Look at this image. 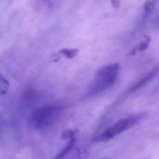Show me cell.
I'll list each match as a JSON object with an SVG mask.
<instances>
[{"label":"cell","mask_w":159,"mask_h":159,"mask_svg":"<svg viewBox=\"0 0 159 159\" xmlns=\"http://www.w3.org/2000/svg\"><path fill=\"white\" fill-rule=\"evenodd\" d=\"M144 159H148V158H144Z\"/></svg>","instance_id":"obj_13"},{"label":"cell","mask_w":159,"mask_h":159,"mask_svg":"<svg viewBox=\"0 0 159 159\" xmlns=\"http://www.w3.org/2000/svg\"><path fill=\"white\" fill-rule=\"evenodd\" d=\"M145 116L146 113H140L121 118L96 135L92 141L94 143H107L111 140H114L125 131H128L129 129L137 126L145 117Z\"/></svg>","instance_id":"obj_3"},{"label":"cell","mask_w":159,"mask_h":159,"mask_svg":"<svg viewBox=\"0 0 159 159\" xmlns=\"http://www.w3.org/2000/svg\"><path fill=\"white\" fill-rule=\"evenodd\" d=\"M58 54L61 55L64 59L71 60V59L75 58L79 54V49L78 48H62L59 50Z\"/></svg>","instance_id":"obj_8"},{"label":"cell","mask_w":159,"mask_h":159,"mask_svg":"<svg viewBox=\"0 0 159 159\" xmlns=\"http://www.w3.org/2000/svg\"><path fill=\"white\" fill-rule=\"evenodd\" d=\"M119 71L120 65L118 63H111L101 67L89 84L87 90V95L92 97L106 91L117 80Z\"/></svg>","instance_id":"obj_2"},{"label":"cell","mask_w":159,"mask_h":159,"mask_svg":"<svg viewBox=\"0 0 159 159\" xmlns=\"http://www.w3.org/2000/svg\"><path fill=\"white\" fill-rule=\"evenodd\" d=\"M102 159H108V158H102Z\"/></svg>","instance_id":"obj_12"},{"label":"cell","mask_w":159,"mask_h":159,"mask_svg":"<svg viewBox=\"0 0 159 159\" xmlns=\"http://www.w3.org/2000/svg\"><path fill=\"white\" fill-rule=\"evenodd\" d=\"M61 103H48L34 109L29 116V126L38 131L47 130L53 127L64 111Z\"/></svg>","instance_id":"obj_1"},{"label":"cell","mask_w":159,"mask_h":159,"mask_svg":"<svg viewBox=\"0 0 159 159\" xmlns=\"http://www.w3.org/2000/svg\"><path fill=\"white\" fill-rule=\"evenodd\" d=\"M158 73L159 65H157V66H156L155 68H153L150 72H148L147 74H145L143 76H142L140 79H138L133 85H131V86H130V87H129V89L120 96V98L118 99V101H116V102L114 103V106L117 105L118 102H122L123 100H125L127 96H129V95H130V94H133L134 92H136V91L142 89H143L144 86H146L150 81H152V80L157 75Z\"/></svg>","instance_id":"obj_4"},{"label":"cell","mask_w":159,"mask_h":159,"mask_svg":"<svg viewBox=\"0 0 159 159\" xmlns=\"http://www.w3.org/2000/svg\"><path fill=\"white\" fill-rule=\"evenodd\" d=\"M38 98V92H36L34 89H28L24 95L23 98L21 100L22 102V105L24 107H29V105H31V103L34 102V101Z\"/></svg>","instance_id":"obj_7"},{"label":"cell","mask_w":159,"mask_h":159,"mask_svg":"<svg viewBox=\"0 0 159 159\" xmlns=\"http://www.w3.org/2000/svg\"><path fill=\"white\" fill-rule=\"evenodd\" d=\"M152 22H153V25H154L155 27L159 28V14L153 19Z\"/></svg>","instance_id":"obj_11"},{"label":"cell","mask_w":159,"mask_h":159,"mask_svg":"<svg viewBox=\"0 0 159 159\" xmlns=\"http://www.w3.org/2000/svg\"><path fill=\"white\" fill-rule=\"evenodd\" d=\"M1 93L2 95H4L6 93V91L7 90V88H8V82L7 80L5 79V77L3 75H1Z\"/></svg>","instance_id":"obj_10"},{"label":"cell","mask_w":159,"mask_h":159,"mask_svg":"<svg viewBox=\"0 0 159 159\" xmlns=\"http://www.w3.org/2000/svg\"><path fill=\"white\" fill-rule=\"evenodd\" d=\"M157 0H146L143 6V9H144V15L147 16L149 15L155 8L156 4H157Z\"/></svg>","instance_id":"obj_9"},{"label":"cell","mask_w":159,"mask_h":159,"mask_svg":"<svg viewBox=\"0 0 159 159\" xmlns=\"http://www.w3.org/2000/svg\"><path fill=\"white\" fill-rule=\"evenodd\" d=\"M152 39L150 36H144V38L130 51V53L129 54V56H132V55H135L137 53H140V52H143L145 51L149 46H150V43H151Z\"/></svg>","instance_id":"obj_6"},{"label":"cell","mask_w":159,"mask_h":159,"mask_svg":"<svg viewBox=\"0 0 159 159\" xmlns=\"http://www.w3.org/2000/svg\"><path fill=\"white\" fill-rule=\"evenodd\" d=\"M65 135H66V139H67L66 144L63 146V148L60 152H58V154L52 159L64 158L67 156V154L73 149L74 145L75 144V142H76V134H75V131H74V130H69L68 132L66 131L65 132Z\"/></svg>","instance_id":"obj_5"}]
</instances>
